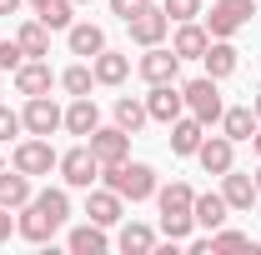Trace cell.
Wrapping results in <instances>:
<instances>
[{
  "label": "cell",
  "instance_id": "22",
  "mask_svg": "<svg viewBox=\"0 0 261 255\" xmlns=\"http://www.w3.org/2000/svg\"><path fill=\"white\" fill-rule=\"evenodd\" d=\"M65 45H70V55L91 60V55H100V50H106V30H100V25H91V20H75V25L65 30Z\"/></svg>",
  "mask_w": 261,
  "mask_h": 255
},
{
  "label": "cell",
  "instance_id": "13",
  "mask_svg": "<svg viewBox=\"0 0 261 255\" xmlns=\"http://www.w3.org/2000/svg\"><path fill=\"white\" fill-rule=\"evenodd\" d=\"M86 220L106 225V230L121 225V220H126V200L111 190V185H91V190H86Z\"/></svg>",
  "mask_w": 261,
  "mask_h": 255
},
{
  "label": "cell",
  "instance_id": "28",
  "mask_svg": "<svg viewBox=\"0 0 261 255\" xmlns=\"http://www.w3.org/2000/svg\"><path fill=\"white\" fill-rule=\"evenodd\" d=\"M111 115H116V125L130 130V135H141L146 120H151V115H146V95H121L116 105H111Z\"/></svg>",
  "mask_w": 261,
  "mask_h": 255
},
{
  "label": "cell",
  "instance_id": "14",
  "mask_svg": "<svg viewBox=\"0 0 261 255\" xmlns=\"http://www.w3.org/2000/svg\"><path fill=\"white\" fill-rule=\"evenodd\" d=\"M221 195H226L231 215H246V210H251V205L261 200V195H256V175H251V170H236V165H231L226 175H221Z\"/></svg>",
  "mask_w": 261,
  "mask_h": 255
},
{
  "label": "cell",
  "instance_id": "30",
  "mask_svg": "<svg viewBox=\"0 0 261 255\" xmlns=\"http://www.w3.org/2000/svg\"><path fill=\"white\" fill-rule=\"evenodd\" d=\"M61 90L65 95H91L96 90V70H91V60H75L61 70Z\"/></svg>",
  "mask_w": 261,
  "mask_h": 255
},
{
  "label": "cell",
  "instance_id": "35",
  "mask_svg": "<svg viewBox=\"0 0 261 255\" xmlns=\"http://www.w3.org/2000/svg\"><path fill=\"white\" fill-rule=\"evenodd\" d=\"M15 135H25V120H20V110L0 105V145H5V140H15Z\"/></svg>",
  "mask_w": 261,
  "mask_h": 255
},
{
  "label": "cell",
  "instance_id": "24",
  "mask_svg": "<svg viewBox=\"0 0 261 255\" xmlns=\"http://www.w3.org/2000/svg\"><path fill=\"white\" fill-rule=\"evenodd\" d=\"M96 125H100V105L91 95H70V105H65V130L70 135H91Z\"/></svg>",
  "mask_w": 261,
  "mask_h": 255
},
{
  "label": "cell",
  "instance_id": "41",
  "mask_svg": "<svg viewBox=\"0 0 261 255\" xmlns=\"http://www.w3.org/2000/svg\"><path fill=\"white\" fill-rule=\"evenodd\" d=\"M251 110H256V120H261V85H256V95H251Z\"/></svg>",
  "mask_w": 261,
  "mask_h": 255
},
{
  "label": "cell",
  "instance_id": "31",
  "mask_svg": "<svg viewBox=\"0 0 261 255\" xmlns=\"http://www.w3.org/2000/svg\"><path fill=\"white\" fill-rule=\"evenodd\" d=\"M35 20H45L50 30H70V25H75V0H45V5L35 10Z\"/></svg>",
  "mask_w": 261,
  "mask_h": 255
},
{
  "label": "cell",
  "instance_id": "11",
  "mask_svg": "<svg viewBox=\"0 0 261 255\" xmlns=\"http://www.w3.org/2000/svg\"><path fill=\"white\" fill-rule=\"evenodd\" d=\"M196 165L221 180L231 165H236V140H231V135H206V140L196 145Z\"/></svg>",
  "mask_w": 261,
  "mask_h": 255
},
{
  "label": "cell",
  "instance_id": "40",
  "mask_svg": "<svg viewBox=\"0 0 261 255\" xmlns=\"http://www.w3.org/2000/svg\"><path fill=\"white\" fill-rule=\"evenodd\" d=\"M251 150H256V160H261V125H256V135H251Z\"/></svg>",
  "mask_w": 261,
  "mask_h": 255
},
{
  "label": "cell",
  "instance_id": "17",
  "mask_svg": "<svg viewBox=\"0 0 261 255\" xmlns=\"http://www.w3.org/2000/svg\"><path fill=\"white\" fill-rule=\"evenodd\" d=\"M91 70H96V85H111V90H116V85H126V80H130V55L106 45L100 55H91Z\"/></svg>",
  "mask_w": 261,
  "mask_h": 255
},
{
  "label": "cell",
  "instance_id": "15",
  "mask_svg": "<svg viewBox=\"0 0 261 255\" xmlns=\"http://www.w3.org/2000/svg\"><path fill=\"white\" fill-rule=\"evenodd\" d=\"M126 30H130V40H136L141 50H151V45H166V35H171V20H166L161 5H151V10H141V15L130 20Z\"/></svg>",
  "mask_w": 261,
  "mask_h": 255
},
{
  "label": "cell",
  "instance_id": "27",
  "mask_svg": "<svg viewBox=\"0 0 261 255\" xmlns=\"http://www.w3.org/2000/svg\"><path fill=\"white\" fill-rule=\"evenodd\" d=\"M50 25H45V20H20V30H15V40H20V50H25V55H31V60H45V55H50Z\"/></svg>",
  "mask_w": 261,
  "mask_h": 255
},
{
  "label": "cell",
  "instance_id": "10",
  "mask_svg": "<svg viewBox=\"0 0 261 255\" xmlns=\"http://www.w3.org/2000/svg\"><path fill=\"white\" fill-rule=\"evenodd\" d=\"M136 75H141L146 85H166V80L181 75V55H176L171 45H151V50L136 60Z\"/></svg>",
  "mask_w": 261,
  "mask_h": 255
},
{
  "label": "cell",
  "instance_id": "32",
  "mask_svg": "<svg viewBox=\"0 0 261 255\" xmlns=\"http://www.w3.org/2000/svg\"><path fill=\"white\" fill-rule=\"evenodd\" d=\"M211 250H256V245H251V235H246V230L221 225V230H211Z\"/></svg>",
  "mask_w": 261,
  "mask_h": 255
},
{
  "label": "cell",
  "instance_id": "9",
  "mask_svg": "<svg viewBox=\"0 0 261 255\" xmlns=\"http://www.w3.org/2000/svg\"><path fill=\"white\" fill-rule=\"evenodd\" d=\"M130 130H121V125H96L91 135H86V145L96 150V160L100 165H116V160H130Z\"/></svg>",
  "mask_w": 261,
  "mask_h": 255
},
{
  "label": "cell",
  "instance_id": "38",
  "mask_svg": "<svg viewBox=\"0 0 261 255\" xmlns=\"http://www.w3.org/2000/svg\"><path fill=\"white\" fill-rule=\"evenodd\" d=\"M186 250H191V255H206V250H211V235H196V240L186 235Z\"/></svg>",
  "mask_w": 261,
  "mask_h": 255
},
{
  "label": "cell",
  "instance_id": "8",
  "mask_svg": "<svg viewBox=\"0 0 261 255\" xmlns=\"http://www.w3.org/2000/svg\"><path fill=\"white\" fill-rule=\"evenodd\" d=\"M20 120H25V135H56V130H65V110L50 95H31Z\"/></svg>",
  "mask_w": 261,
  "mask_h": 255
},
{
  "label": "cell",
  "instance_id": "5",
  "mask_svg": "<svg viewBox=\"0 0 261 255\" xmlns=\"http://www.w3.org/2000/svg\"><path fill=\"white\" fill-rule=\"evenodd\" d=\"M181 95H186V110H191L201 125H221V110H226V100H221V80H211V75H196L181 85Z\"/></svg>",
  "mask_w": 261,
  "mask_h": 255
},
{
  "label": "cell",
  "instance_id": "21",
  "mask_svg": "<svg viewBox=\"0 0 261 255\" xmlns=\"http://www.w3.org/2000/svg\"><path fill=\"white\" fill-rule=\"evenodd\" d=\"M31 195H35V180L25 175V170H15V165L0 170V205H5V210H20Z\"/></svg>",
  "mask_w": 261,
  "mask_h": 255
},
{
  "label": "cell",
  "instance_id": "37",
  "mask_svg": "<svg viewBox=\"0 0 261 255\" xmlns=\"http://www.w3.org/2000/svg\"><path fill=\"white\" fill-rule=\"evenodd\" d=\"M10 235H15V220H10V210H5V205H0V245H5V240H10Z\"/></svg>",
  "mask_w": 261,
  "mask_h": 255
},
{
  "label": "cell",
  "instance_id": "18",
  "mask_svg": "<svg viewBox=\"0 0 261 255\" xmlns=\"http://www.w3.org/2000/svg\"><path fill=\"white\" fill-rule=\"evenodd\" d=\"M206 45H211V30H206L201 20H181L176 35H171V50H176L181 60H201V55H206Z\"/></svg>",
  "mask_w": 261,
  "mask_h": 255
},
{
  "label": "cell",
  "instance_id": "39",
  "mask_svg": "<svg viewBox=\"0 0 261 255\" xmlns=\"http://www.w3.org/2000/svg\"><path fill=\"white\" fill-rule=\"evenodd\" d=\"M20 5H25V0H0V20H10V15H15Z\"/></svg>",
  "mask_w": 261,
  "mask_h": 255
},
{
  "label": "cell",
  "instance_id": "4",
  "mask_svg": "<svg viewBox=\"0 0 261 255\" xmlns=\"http://www.w3.org/2000/svg\"><path fill=\"white\" fill-rule=\"evenodd\" d=\"M256 15V0H216L211 10H201V25L211 30V40H231L236 30H246Z\"/></svg>",
  "mask_w": 261,
  "mask_h": 255
},
{
  "label": "cell",
  "instance_id": "25",
  "mask_svg": "<svg viewBox=\"0 0 261 255\" xmlns=\"http://www.w3.org/2000/svg\"><path fill=\"white\" fill-rule=\"evenodd\" d=\"M201 140H206V125L196 120L191 110H186L181 120H171V155H196Z\"/></svg>",
  "mask_w": 261,
  "mask_h": 255
},
{
  "label": "cell",
  "instance_id": "20",
  "mask_svg": "<svg viewBox=\"0 0 261 255\" xmlns=\"http://www.w3.org/2000/svg\"><path fill=\"white\" fill-rule=\"evenodd\" d=\"M201 65H206V75H211V80H231V75H236V65H241V50H236L231 40H211V45H206V55H201Z\"/></svg>",
  "mask_w": 261,
  "mask_h": 255
},
{
  "label": "cell",
  "instance_id": "23",
  "mask_svg": "<svg viewBox=\"0 0 261 255\" xmlns=\"http://www.w3.org/2000/svg\"><path fill=\"white\" fill-rule=\"evenodd\" d=\"M191 215H196L201 230H221V225L231 220V205H226V195H221V190H206V195H196Z\"/></svg>",
  "mask_w": 261,
  "mask_h": 255
},
{
  "label": "cell",
  "instance_id": "2",
  "mask_svg": "<svg viewBox=\"0 0 261 255\" xmlns=\"http://www.w3.org/2000/svg\"><path fill=\"white\" fill-rule=\"evenodd\" d=\"M196 190L186 185V180H171V185H156V210H161V235L166 240H181L186 245V235L196 230Z\"/></svg>",
  "mask_w": 261,
  "mask_h": 255
},
{
  "label": "cell",
  "instance_id": "19",
  "mask_svg": "<svg viewBox=\"0 0 261 255\" xmlns=\"http://www.w3.org/2000/svg\"><path fill=\"white\" fill-rule=\"evenodd\" d=\"M65 250L70 255H106L111 250V235H106V225L86 220V225H75V230L65 235Z\"/></svg>",
  "mask_w": 261,
  "mask_h": 255
},
{
  "label": "cell",
  "instance_id": "29",
  "mask_svg": "<svg viewBox=\"0 0 261 255\" xmlns=\"http://www.w3.org/2000/svg\"><path fill=\"white\" fill-rule=\"evenodd\" d=\"M116 245H121L126 255H151V250H156V230L141 225V220H126L121 235H116Z\"/></svg>",
  "mask_w": 261,
  "mask_h": 255
},
{
  "label": "cell",
  "instance_id": "43",
  "mask_svg": "<svg viewBox=\"0 0 261 255\" xmlns=\"http://www.w3.org/2000/svg\"><path fill=\"white\" fill-rule=\"evenodd\" d=\"M25 5H35V10H40V5H45V0H25Z\"/></svg>",
  "mask_w": 261,
  "mask_h": 255
},
{
  "label": "cell",
  "instance_id": "6",
  "mask_svg": "<svg viewBox=\"0 0 261 255\" xmlns=\"http://www.w3.org/2000/svg\"><path fill=\"white\" fill-rule=\"evenodd\" d=\"M10 165L15 170H25V175H50L56 165H61V150L50 145V135H20L15 140V150H10Z\"/></svg>",
  "mask_w": 261,
  "mask_h": 255
},
{
  "label": "cell",
  "instance_id": "34",
  "mask_svg": "<svg viewBox=\"0 0 261 255\" xmlns=\"http://www.w3.org/2000/svg\"><path fill=\"white\" fill-rule=\"evenodd\" d=\"M25 60H31V55L20 50V40H15V35H10V40H0V70H5V75H15Z\"/></svg>",
  "mask_w": 261,
  "mask_h": 255
},
{
  "label": "cell",
  "instance_id": "3",
  "mask_svg": "<svg viewBox=\"0 0 261 255\" xmlns=\"http://www.w3.org/2000/svg\"><path fill=\"white\" fill-rule=\"evenodd\" d=\"M100 185H111V190L130 200V205H141V200H156V170L146 165V160H116V165H100Z\"/></svg>",
  "mask_w": 261,
  "mask_h": 255
},
{
  "label": "cell",
  "instance_id": "45",
  "mask_svg": "<svg viewBox=\"0 0 261 255\" xmlns=\"http://www.w3.org/2000/svg\"><path fill=\"white\" fill-rule=\"evenodd\" d=\"M0 170H5V155H0Z\"/></svg>",
  "mask_w": 261,
  "mask_h": 255
},
{
  "label": "cell",
  "instance_id": "12",
  "mask_svg": "<svg viewBox=\"0 0 261 255\" xmlns=\"http://www.w3.org/2000/svg\"><path fill=\"white\" fill-rule=\"evenodd\" d=\"M146 115H151L156 125H171V120H181V115H186V95H181V85H176V80H166V85H151V95H146Z\"/></svg>",
  "mask_w": 261,
  "mask_h": 255
},
{
  "label": "cell",
  "instance_id": "42",
  "mask_svg": "<svg viewBox=\"0 0 261 255\" xmlns=\"http://www.w3.org/2000/svg\"><path fill=\"white\" fill-rule=\"evenodd\" d=\"M251 175H256V195H261V165H256V170H251Z\"/></svg>",
  "mask_w": 261,
  "mask_h": 255
},
{
  "label": "cell",
  "instance_id": "7",
  "mask_svg": "<svg viewBox=\"0 0 261 255\" xmlns=\"http://www.w3.org/2000/svg\"><path fill=\"white\" fill-rule=\"evenodd\" d=\"M56 170H61L65 190H91V185H100V160H96L91 145H70Z\"/></svg>",
  "mask_w": 261,
  "mask_h": 255
},
{
  "label": "cell",
  "instance_id": "1",
  "mask_svg": "<svg viewBox=\"0 0 261 255\" xmlns=\"http://www.w3.org/2000/svg\"><path fill=\"white\" fill-rule=\"evenodd\" d=\"M65 225H70V195H65V185H45V190H35L31 200L20 205L15 235L31 240V245H50Z\"/></svg>",
  "mask_w": 261,
  "mask_h": 255
},
{
  "label": "cell",
  "instance_id": "33",
  "mask_svg": "<svg viewBox=\"0 0 261 255\" xmlns=\"http://www.w3.org/2000/svg\"><path fill=\"white\" fill-rule=\"evenodd\" d=\"M166 20L171 25H181V20H201V0H161Z\"/></svg>",
  "mask_w": 261,
  "mask_h": 255
},
{
  "label": "cell",
  "instance_id": "26",
  "mask_svg": "<svg viewBox=\"0 0 261 255\" xmlns=\"http://www.w3.org/2000/svg\"><path fill=\"white\" fill-rule=\"evenodd\" d=\"M256 110H251V105H226V110H221V135H231V140H236V145H241V140H251V135H256Z\"/></svg>",
  "mask_w": 261,
  "mask_h": 255
},
{
  "label": "cell",
  "instance_id": "44",
  "mask_svg": "<svg viewBox=\"0 0 261 255\" xmlns=\"http://www.w3.org/2000/svg\"><path fill=\"white\" fill-rule=\"evenodd\" d=\"M75 5H91V0H75Z\"/></svg>",
  "mask_w": 261,
  "mask_h": 255
},
{
  "label": "cell",
  "instance_id": "16",
  "mask_svg": "<svg viewBox=\"0 0 261 255\" xmlns=\"http://www.w3.org/2000/svg\"><path fill=\"white\" fill-rule=\"evenodd\" d=\"M10 80H15V90H20L25 100H31V95H50V85H61V75H56L45 60H25Z\"/></svg>",
  "mask_w": 261,
  "mask_h": 255
},
{
  "label": "cell",
  "instance_id": "36",
  "mask_svg": "<svg viewBox=\"0 0 261 255\" xmlns=\"http://www.w3.org/2000/svg\"><path fill=\"white\" fill-rule=\"evenodd\" d=\"M151 5H156V0H111V15H116L121 25H130V20H136L141 10H151Z\"/></svg>",
  "mask_w": 261,
  "mask_h": 255
}]
</instances>
